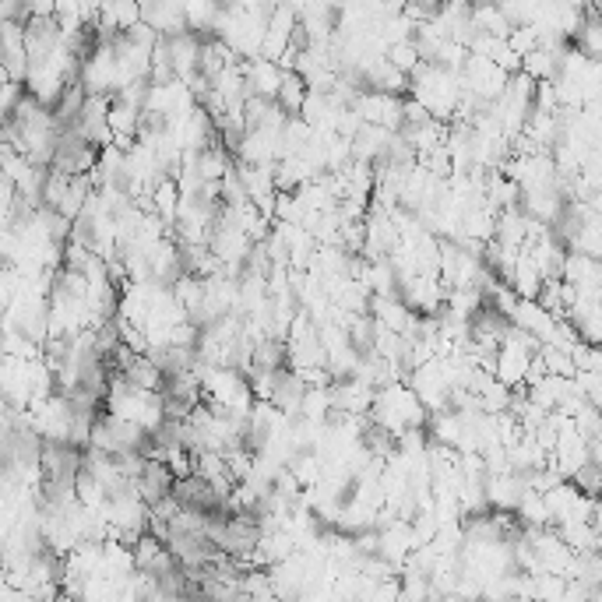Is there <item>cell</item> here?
<instances>
[{"label":"cell","instance_id":"cell-2","mask_svg":"<svg viewBox=\"0 0 602 602\" xmlns=\"http://www.w3.org/2000/svg\"><path fill=\"white\" fill-rule=\"evenodd\" d=\"M60 43H64V29H60L57 18L46 11V15H32L29 22L22 25V46L25 57H29V71L32 67H46L60 57Z\"/></svg>","mask_w":602,"mask_h":602},{"label":"cell","instance_id":"cell-1","mask_svg":"<svg viewBox=\"0 0 602 602\" xmlns=\"http://www.w3.org/2000/svg\"><path fill=\"white\" fill-rule=\"evenodd\" d=\"M103 148L92 145L85 134H78L74 127L53 131V148H50V169L57 177H78V173H92L99 162Z\"/></svg>","mask_w":602,"mask_h":602}]
</instances>
